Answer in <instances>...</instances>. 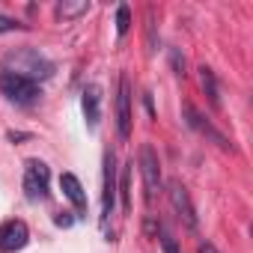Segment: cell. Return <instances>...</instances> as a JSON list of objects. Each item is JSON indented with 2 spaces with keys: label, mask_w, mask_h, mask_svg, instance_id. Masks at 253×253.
Segmentation results:
<instances>
[{
  "label": "cell",
  "mask_w": 253,
  "mask_h": 253,
  "mask_svg": "<svg viewBox=\"0 0 253 253\" xmlns=\"http://www.w3.org/2000/svg\"><path fill=\"white\" fill-rule=\"evenodd\" d=\"M3 72L21 75L33 84H39V81H48L54 75V63L36 48H15L3 57Z\"/></svg>",
  "instance_id": "1"
},
{
  "label": "cell",
  "mask_w": 253,
  "mask_h": 253,
  "mask_svg": "<svg viewBox=\"0 0 253 253\" xmlns=\"http://www.w3.org/2000/svg\"><path fill=\"white\" fill-rule=\"evenodd\" d=\"M0 92H3L12 104H18V107H30L42 95L39 84H33V81H27L21 75H12V72H0Z\"/></svg>",
  "instance_id": "2"
},
{
  "label": "cell",
  "mask_w": 253,
  "mask_h": 253,
  "mask_svg": "<svg viewBox=\"0 0 253 253\" xmlns=\"http://www.w3.org/2000/svg\"><path fill=\"white\" fill-rule=\"evenodd\" d=\"M48 182H51V170L45 161L39 158H30L24 164V191H27V200L30 203H39L48 197Z\"/></svg>",
  "instance_id": "3"
},
{
  "label": "cell",
  "mask_w": 253,
  "mask_h": 253,
  "mask_svg": "<svg viewBox=\"0 0 253 253\" xmlns=\"http://www.w3.org/2000/svg\"><path fill=\"white\" fill-rule=\"evenodd\" d=\"M140 173H143V188H146V203H152L161 191V161L152 143L140 146Z\"/></svg>",
  "instance_id": "4"
},
{
  "label": "cell",
  "mask_w": 253,
  "mask_h": 253,
  "mask_svg": "<svg viewBox=\"0 0 253 253\" xmlns=\"http://www.w3.org/2000/svg\"><path fill=\"white\" fill-rule=\"evenodd\" d=\"M116 209V158L113 152H104V188H101V226H107L110 214Z\"/></svg>",
  "instance_id": "5"
},
{
  "label": "cell",
  "mask_w": 253,
  "mask_h": 253,
  "mask_svg": "<svg viewBox=\"0 0 253 253\" xmlns=\"http://www.w3.org/2000/svg\"><path fill=\"white\" fill-rule=\"evenodd\" d=\"M116 131L119 140L131 137V84L128 78H119V95H116Z\"/></svg>",
  "instance_id": "6"
},
{
  "label": "cell",
  "mask_w": 253,
  "mask_h": 253,
  "mask_svg": "<svg viewBox=\"0 0 253 253\" xmlns=\"http://www.w3.org/2000/svg\"><path fill=\"white\" fill-rule=\"evenodd\" d=\"M167 194H170V203H173L176 214L185 220V226H188V229H197V209H194V203H191L188 188H185L179 179H173V182L167 185Z\"/></svg>",
  "instance_id": "7"
},
{
  "label": "cell",
  "mask_w": 253,
  "mask_h": 253,
  "mask_svg": "<svg viewBox=\"0 0 253 253\" xmlns=\"http://www.w3.org/2000/svg\"><path fill=\"white\" fill-rule=\"evenodd\" d=\"M185 122L191 125L194 131H200L203 137H209L214 146H220L223 152H229V149H232V143H229V140H226V137H223L217 128H214V125H211V122H209V119H206V116H203L197 107H194V104H185Z\"/></svg>",
  "instance_id": "8"
},
{
  "label": "cell",
  "mask_w": 253,
  "mask_h": 253,
  "mask_svg": "<svg viewBox=\"0 0 253 253\" xmlns=\"http://www.w3.org/2000/svg\"><path fill=\"white\" fill-rule=\"evenodd\" d=\"M30 241V229L24 220H6L0 226V253H15Z\"/></svg>",
  "instance_id": "9"
},
{
  "label": "cell",
  "mask_w": 253,
  "mask_h": 253,
  "mask_svg": "<svg viewBox=\"0 0 253 253\" xmlns=\"http://www.w3.org/2000/svg\"><path fill=\"white\" fill-rule=\"evenodd\" d=\"M81 104H84L86 125H89V128H95V125H98V119H101V86H98V84H89V86L84 89V98H81Z\"/></svg>",
  "instance_id": "10"
},
{
  "label": "cell",
  "mask_w": 253,
  "mask_h": 253,
  "mask_svg": "<svg viewBox=\"0 0 253 253\" xmlns=\"http://www.w3.org/2000/svg\"><path fill=\"white\" fill-rule=\"evenodd\" d=\"M60 188H63V194L72 200V206H75L78 211L86 209V194H84V185H81V179H78L75 173H63V176H60Z\"/></svg>",
  "instance_id": "11"
},
{
  "label": "cell",
  "mask_w": 253,
  "mask_h": 253,
  "mask_svg": "<svg viewBox=\"0 0 253 253\" xmlns=\"http://www.w3.org/2000/svg\"><path fill=\"white\" fill-rule=\"evenodd\" d=\"M200 86H203L209 104L214 110H220V84H217V78H214V72L209 66H200Z\"/></svg>",
  "instance_id": "12"
},
{
  "label": "cell",
  "mask_w": 253,
  "mask_h": 253,
  "mask_svg": "<svg viewBox=\"0 0 253 253\" xmlns=\"http://www.w3.org/2000/svg\"><path fill=\"white\" fill-rule=\"evenodd\" d=\"M89 9H92L89 0H60L54 12H57V18H63V21H75V18L86 15Z\"/></svg>",
  "instance_id": "13"
},
{
  "label": "cell",
  "mask_w": 253,
  "mask_h": 253,
  "mask_svg": "<svg viewBox=\"0 0 253 253\" xmlns=\"http://www.w3.org/2000/svg\"><path fill=\"white\" fill-rule=\"evenodd\" d=\"M128 167H131V164H128ZM128 167L122 170V176H119V182H116V194L122 197V211H125V214L131 211V170H128Z\"/></svg>",
  "instance_id": "14"
},
{
  "label": "cell",
  "mask_w": 253,
  "mask_h": 253,
  "mask_svg": "<svg viewBox=\"0 0 253 253\" xmlns=\"http://www.w3.org/2000/svg\"><path fill=\"white\" fill-rule=\"evenodd\" d=\"M128 30H131V9L125 3H119V9H116V36L122 39Z\"/></svg>",
  "instance_id": "15"
},
{
  "label": "cell",
  "mask_w": 253,
  "mask_h": 253,
  "mask_svg": "<svg viewBox=\"0 0 253 253\" xmlns=\"http://www.w3.org/2000/svg\"><path fill=\"white\" fill-rule=\"evenodd\" d=\"M12 30H24V24L9 15H0V33H12Z\"/></svg>",
  "instance_id": "16"
},
{
  "label": "cell",
  "mask_w": 253,
  "mask_h": 253,
  "mask_svg": "<svg viewBox=\"0 0 253 253\" xmlns=\"http://www.w3.org/2000/svg\"><path fill=\"white\" fill-rule=\"evenodd\" d=\"M161 250L164 253H179V244H176V238L170 232H161Z\"/></svg>",
  "instance_id": "17"
},
{
  "label": "cell",
  "mask_w": 253,
  "mask_h": 253,
  "mask_svg": "<svg viewBox=\"0 0 253 253\" xmlns=\"http://www.w3.org/2000/svg\"><path fill=\"white\" fill-rule=\"evenodd\" d=\"M170 57H173V69H176V75L185 78V57H182L179 51H170Z\"/></svg>",
  "instance_id": "18"
},
{
  "label": "cell",
  "mask_w": 253,
  "mask_h": 253,
  "mask_svg": "<svg viewBox=\"0 0 253 253\" xmlns=\"http://www.w3.org/2000/svg\"><path fill=\"white\" fill-rule=\"evenodd\" d=\"M54 220H57V226H72V217H69V211H63V214H57Z\"/></svg>",
  "instance_id": "19"
},
{
  "label": "cell",
  "mask_w": 253,
  "mask_h": 253,
  "mask_svg": "<svg viewBox=\"0 0 253 253\" xmlns=\"http://www.w3.org/2000/svg\"><path fill=\"white\" fill-rule=\"evenodd\" d=\"M200 253H217V247L211 241H200Z\"/></svg>",
  "instance_id": "20"
}]
</instances>
